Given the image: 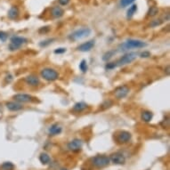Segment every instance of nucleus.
Wrapping results in <instances>:
<instances>
[{"label":"nucleus","instance_id":"1","mask_svg":"<svg viewBox=\"0 0 170 170\" xmlns=\"http://www.w3.org/2000/svg\"><path fill=\"white\" fill-rule=\"evenodd\" d=\"M120 46L123 48L122 50L139 49V48L146 47V46H147V44L145 43V42H143V41H142V40H139V39H127L124 44H122Z\"/></svg>","mask_w":170,"mask_h":170},{"label":"nucleus","instance_id":"2","mask_svg":"<svg viewBox=\"0 0 170 170\" xmlns=\"http://www.w3.org/2000/svg\"><path fill=\"white\" fill-rule=\"evenodd\" d=\"M136 57H137V54L136 53H127L121 58H119L117 62H114V66L115 68H117V67H121V66L129 64L132 62H134V61L136 59Z\"/></svg>","mask_w":170,"mask_h":170},{"label":"nucleus","instance_id":"3","mask_svg":"<svg viewBox=\"0 0 170 170\" xmlns=\"http://www.w3.org/2000/svg\"><path fill=\"white\" fill-rule=\"evenodd\" d=\"M90 34H91V30L89 28H82V29H78L75 30L74 32H72L69 36V39L73 41L80 40V39H83L85 38L88 37Z\"/></svg>","mask_w":170,"mask_h":170},{"label":"nucleus","instance_id":"4","mask_svg":"<svg viewBox=\"0 0 170 170\" xmlns=\"http://www.w3.org/2000/svg\"><path fill=\"white\" fill-rule=\"evenodd\" d=\"M58 71L52 68H45L41 70V77L46 81H55L59 78Z\"/></svg>","mask_w":170,"mask_h":170},{"label":"nucleus","instance_id":"5","mask_svg":"<svg viewBox=\"0 0 170 170\" xmlns=\"http://www.w3.org/2000/svg\"><path fill=\"white\" fill-rule=\"evenodd\" d=\"M92 163L97 168H103L110 164L111 160H110V158L106 155H97L93 158Z\"/></svg>","mask_w":170,"mask_h":170},{"label":"nucleus","instance_id":"6","mask_svg":"<svg viewBox=\"0 0 170 170\" xmlns=\"http://www.w3.org/2000/svg\"><path fill=\"white\" fill-rule=\"evenodd\" d=\"M27 42H28L27 39L22 38V37H18V36H14V37L11 39L8 48L10 51H15V50H18L21 46H22Z\"/></svg>","mask_w":170,"mask_h":170},{"label":"nucleus","instance_id":"7","mask_svg":"<svg viewBox=\"0 0 170 170\" xmlns=\"http://www.w3.org/2000/svg\"><path fill=\"white\" fill-rule=\"evenodd\" d=\"M129 92H130V88L127 86H126V85H123V86H119L117 88H115L113 94L116 99L121 100V99L125 98V97H127Z\"/></svg>","mask_w":170,"mask_h":170},{"label":"nucleus","instance_id":"8","mask_svg":"<svg viewBox=\"0 0 170 170\" xmlns=\"http://www.w3.org/2000/svg\"><path fill=\"white\" fill-rule=\"evenodd\" d=\"M131 137H132V135H131L129 132L123 130V131H119L117 134L116 141L118 142V143L124 144V143L128 142L131 140Z\"/></svg>","mask_w":170,"mask_h":170},{"label":"nucleus","instance_id":"9","mask_svg":"<svg viewBox=\"0 0 170 170\" xmlns=\"http://www.w3.org/2000/svg\"><path fill=\"white\" fill-rule=\"evenodd\" d=\"M83 146V142L82 140L78 139V138H75L73 140H71L69 143H68V149L70 151L73 152H78L82 149Z\"/></svg>","mask_w":170,"mask_h":170},{"label":"nucleus","instance_id":"10","mask_svg":"<svg viewBox=\"0 0 170 170\" xmlns=\"http://www.w3.org/2000/svg\"><path fill=\"white\" fill-rule=\"evenodd\" d=\"M110 160L115 165H123L126 162L125 156L120 152H115L111 155Z\"/></svg>","mask_w":170,"mask_h":170},{"label":"nucleus","instance_id":"11","mask_svg":"<svg viewBox=\"0 0 170 170\" xmlns=\"http://www.w3.org/2000/svg\"><path fill=\"white\" fill-rule=\"evenodd\" d=\"M13 98L14 99V102H17L19 103H30V102H32L33 100V97L28 94H17L14 95Z\"/></svg>","mask_w":170,"mask_h":170},{"label":"nucleus","instance_id":"12","mask_svg":"<svg viewBox=\"0 0 170 170\" xmlns=\"http://www.w3.org/2000/svg\"><path fill=\"white\" fill-rule=\"evenodd\" d=\"M94 45H95L94 40H89L87 42H85V43L81 44L79 46H78V50L80 52H89L90 50L93 49Z\"/></svg>","mask_w":170,"mask_h":170},{"label":"nucleus","instance_id":"13","mask_svg":"<svg viewBox=\"0 0 170 170\" xmlns=\"http://www.w3.org/2000/svg\"><path fill=\"white\" fill-rule=\"evenodd\" d=\"M25 82L30 87H38L40 84L39 78L36 75H29L25 78Z\"/></svg>","mask_w":170,"mask_h":170},{"label":"nucleus","instance_id":"14","mask_svg":"<svg viewBox=\"0 0 170 170\" xmlns=\"http://www.w3.org/2000/svg\"><path fill=\"white\" fill-rule=\"evenodd\" d=\"M6 106L10 111H18L22 110V108H23L22 104L17 102H7L6 103Z\"/></svg>","mask_w":170,"mask_h":170},{"label":"nucleus","instance_id":"15","mask_svg":"<svg viewBox=\"0 0 170 170\" xmlns=\"http://www.w3.org/2000/svg\"><path fill=\"white\" fill-rule=\"evenodd\" d=\"M8 17L12 20H15L19 17L20 15V11H19V8L17 6H12L9 11H8V14H7Z\"/></svg>","mask_w":170,"mask_h":170},{"label":"nucleus","instance_id":"16","mask_svg":"<svg viewBox=\"0 0 170 170\" xmlns=\"http://www.w3.org/2000/svg\"><path fill=\"white\" fill-rule=\"evenodd\" d=\"M62 131H63L62 127H61L60 125H58V124L52 125L49 127V130H48V132H49V134H50V136H57V135H60V134L62 133Z\"/></svg>","mask_w":170,"mask_h":170},{"label":"nucleus","instance_id":"17","mask_svg":"<svg viewBox=\"0 0 170 170\" xmlns=\"http://www.w3.org/2000/svg\"><path fill=\"white\" fill-rule=\"evenodd\" d=\"M64 14V11L62 7L60 6H54L51 9V14L54 18H60L62 17Z\"/></svg>","mask_w":170,"mask_h":170},{"label":"nucleus","instance_id":"18","mask_svg":"<svg viewBox=\"0 0 170 170\" xmlns=\"http://www.w3.org/2000/svg\"><path fill=\"white\" fill-rule=\"evenodd\" d=\"M87 108V104L84 102H79V103H77L74 106H73V109H72V111H75V112H82L84 111Z\"/></svg>","mask_w":170,"mask_h":170},{"label":"nucleus","instance_id":"19","mask_svg":"<svg viewBox=\"0 0 170 170\" xmlns=\"http://www.w3.org/2000/svg\"><path fill=\"white\" fill-rule=\"evenodd\" d=\"M153 118V113L150 111H143L141 114V118L142 121H144V122H150V121Z\"/></svg>","mask_w":170,"mask_h":170},{"label":"nucleus","instance_id":"20","mask_svg":"<svg viewBox=\"0 0 170 170\" xmlns=\"http://www.w3.org/2000/svg\"><path fill=\"white\" fill-rule=\"evenodd\" d=\"M39 160L42 164L44 165H47V164H49L50 161H51V158L50 156L48 155L47 153L45 152H43L39 155Z\"/></svg>","mask_w":170,"mask_h":170},{"label":"nucleus","instance_id":"21","mask_svg":"<svg viewBox=\"0 0 170 170\" xmlns=\"http://www.w3.org/2000/svg\"><path fill=\"white\" fill-rule=\"evenodd\" d=\"M136 11H137V6L136 5H132L127 12V18L131 19L134 16V14L136 13Z\"/></svg>","mask_w":170,"mask_h":170},{"label":"nucleus","instance_id":"22","mask_svg":"<svg viewBox=\"0 0 170 170\" xmlns=\"http://www.w3.org/2000/svg\"><path fill=\"white\" fill-rule=\"evenodd\" d=\"M79 69L80 70L83 72V73H86V72L87 71V61L86 60H82L81 61V63H79Z\"/></svg>","mask_w":170,"mask_h":170},{"label":"nucleus","instance_id":"23","mask_svg":"<svg viewBox=\"0 0 170 170\" xmlns=\"http://www.w3.org/2000/svg\"><path fill=\"white\" fill-rule=\"evenodd\" d=\"M158 13H159V9H158V7L157 6H151L148 11V16L153 17V16L157 15Z\"/></svg>","mask_w":170,"mask_h":170},{"label":"nucleus","instance_id":"24","mask_svg":"<svg viewBox=\"0 0 170 170\" xmlns=\"http://www.w3.org/2000/svg\"><path fill=\"white\" fill-rule=\"evenodd\" d=\"M2 168L4 170H13L14 168V165L12 162H5L2 165Z\"/></svg>","mask_w":170,"mask_h":170},{"label":"nucleus","instance_id":"25","mask_svg":"<svg viewBox=\"0 0 170 170\" xmlns=\"http://www.w3.org/2000/svg\"><path fill=\"white\" fill-rule=\"evenodd\" d=\"M114 54H115V51H110V52L106 53V54L103 55V61H108V60H110V59L113 56Z\"/></svg>","mask_w":170,"mask_h":170},{"label":"nucleus","instance_id":"26","mask_svg":"<svg viewBox=\"0 0 170 170\" xmlns=\"http://www.w3.org/2000/svg\"><path fill=\"white\" fill-rule=\"evenodd\" d=\"M54 39H46V40H45V41H42V42H40V44H39V45L41 46V47H45V46H47L48 45H50L51 43H52V41H54Z\"/></svg>","mask_w":170,"mask_h":170},{"label":"nucleus","instance_id":"27","mask_svg":"<svg viewBox=\"0 0 170 170\" xmlns=\"http://www.w3.org/2000/svg\"><path fill=\"white\" fill-rule=\"evenodd\" d=\"M7 38H8L7 33H6L5 31L0 30V40H1L2 42H6Z\"/></svg>","mask_w":170,"mask_h":170},{"label":"nucleus","instance_id":"28","mask_svg":"<svg viewBox=\"0 0 170 170\" xmlns=\"http://www.w3.org/2000/svg\"><path fill=\"white\" fill-rule=\"evenodd\" d=\"M135 0H121V6L123 7H126L129 5H131Z\"/></svg>","mask_w":170,"mask_h":170},{"label":"nucleus","instance_id":"29","mask_svg":"<svg viewBox=\"0 0 170 170\" xmlns=\"http://www.w3.org/2000/svg\"><path fill=\"white\" fill-rule=\"evenodd\" d=\"M161 23H162V21L160 19V20H154V21H151V27H157V26H160Z\"/></svg>","mask_w":170,"mask_h":170},{"label":"nucleus","instance_id":"30","mask_svg":"<svg viewBox=\"0 0 170 170\" xmlns=\"http://www.w3.org/2000/svg\"><path fill=\"white\" fill-rule=\"evenodd\" d=\"M66 52V48H63V47H61V48H57V49L54 50V54H63Z\"/></svg>","mask_w":170,"mask_h":170},{"label":"nucleus","instance_id":"31","mask_svg":"<svg viewBox=\"0 0 170 170\" xmlns=\"http://www.w3.org/2000/svg\"><path fill=\"white\" fill-rule=\"evenodd\" d=\"M149 56H151V54H150V52H146V51L141 53V54H140V57H142V58H147Z\"/></svg>","mask_w":170,"mask_h":170},{"label":"nucleus","instance_id":"32","mask_svg":"<svg viewBox=\"0 0 170 170\" xmlns=\"http://www.w3.org/2000/svg\"><path fill=\"white\" fill-rule=\"evenodd\" d=\"M50 30V27L49 26H47V27H43L39 30V32L40 33H46Z\"/></svg>","mask_w":170,"mask_h":170},{"label":"nucleus","instance_id":"33","mask_svg":"<svg viewBox=\"0 0 170 170\" xmlns=\"http://www.w3.org/2000/svg\"><path fill=\"white\" fill-rule=\"evenodd\" d=\"M70 0H59V4L61 6H66L70 3Z\"/></svg>","mask_w":170,"mask_h":170},{"label":"nucleus","instance_id":"34","mask_svg":"<svg viewBox=\"0 0 170 170\" xmlns=\"http://www.w3.org/2000/svg\"><path fill=\"white\" fill-rule=\"evenodd\" d=\"M61 170H67V169H65V168H62V169H61Z\"/></svg>","mask_w":170,"mask_h":170}]
</instances>
